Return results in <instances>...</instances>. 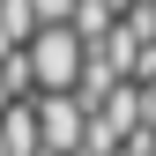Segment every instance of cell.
Instances as JSON below:
<instances>
[{
	"label": "cell",
	"mask_w": 156,
	"mask_h": 156,
	"mask_svg": "<svg viewBox=\"0 0 156 156\" xmlns=\"http://www.w3.org/2000/svg\"><path fill=\"white\" fill-rule=\"evenodd\" d=\"M30 119H37V149H45V156H74V149H82V119H89V112H82V97H37V104H30Z\"/></svg>",
	"instance_id": "7a4b0ae2"
},
{
	"label": "cell",
	"mask_w": 156,
	"mask_h": 156,
	"mask_svg": "<svg viewBox=\"0 0 156 156\" xmlns=\"http://www.w3.org/2000/svg\"><path fill=\"white\" fill-rule=\"evenodd\" d=\"M8 104H30V67H23V52H0V112Z\"/></svg>",
	"instance_id": "3957f363"
},
{
	"label": "cell",
	"mask_w": 156,
	"mask_h": 156,
	"mask_svg": "<svg viewBox=\"0 0 156 156\" xmlns=\"http://www.w3.org/2000/svg\"><path fill=\"white\" fill-rule=\"evenodd\" d=\"M23 67H30V89H45V97H67V89H74V74H82V45H74V30H67V23H45V30H30V45H23Z\"/></svg>",
	"instance_id": "6da1fadb"
}]
</instances>
